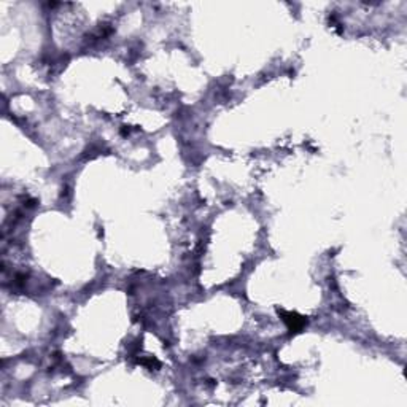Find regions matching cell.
I'll list each match as a JSON object with an SVG mask.
<instances>
[{
	"label": "cell",
	"mask_w": 407,
	"mask_h": 407,
	"mask_svg": "<svg viewBox=\"0 0 407 407\" xmlns=\"http://www.w3.org/2000/svg\"><path fill=\"white\" fill-rule=\"evenodd\" d=\"M282 316H283V322L288 325V328L291 331H301L305 325V320L302 316H299L298 313H293V312H282Z\"/></svg>",
	"instance_id": "obj_1"
}]
</instances>
